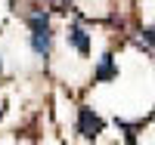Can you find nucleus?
<instances>
[{
    "label": "nucleus",
    "mask_w": 155,
    "mask_h": 145,
    "mask_svg": "<svg viewBox=\"0 0 155 145\" xmlns=\"http://www.w3.org/2000/svg\"><path fill=\"white\" fill-rule=\"evenodd\" d=\"M115 77H118V65H115V59L112 56H102L99 65H96V71H93V80L106 84V80H115Z\"/></svg>",
    "instance_id": "20e7f679"
},
{
    "label": "nucleus",
    "mask_w": 155,
    "mask_h": 145,
    "mask_svg": "<svg viewBox=\"0 0 155 145\" xmlns=\"http://www.w3.org/2000/svg\"><path fill=\"white\" fill-rule=\"evenodd\" d=\"M143 40L155 46V25H149V28H143Z\"/></svg>",
    "instance_id": "39448f33"
},
{
    "label": "nucleus",
    "mask_w": 155,
    "mask_h": 145,
    "mask_svg": "<svg viewBox=\"0 0 155 145\" xmlns=\"http://www.w3.org/2000/svg\"><path fill=\"white\" fill-rule=\"evenodd\" d=\"M0 71H3V62H0Z\"/></svg>",
    "instance_id": "423d86ee"
},
{
    "label": "nucleus",
    "mask_w": 155,
    "mask_h": 145,
    "mask_svg": "<svg viewBox=\"0 0 155 145\" xmlns=\"http://www.w3.org/2000/svg\"><path fill=\"white\" fill-rule=\"evenodd\" d=\"M78 133H81L84 139H96L102 133V117L93 108H87V105L78 108Z\"/></svg>",
    "instance_id": "f03ea898"
},
{
    "label": "nucleus",
    "mask_w": 155,
    "mask_h": 145,
    "mask_svg": "<svg viewBox=\"0 0 155 145\" xmlns=\"http://www.w3.org/2000/svg\"><path fill=\"white\" fill-rule=\"evenodd\" d=\"M65 40H68V46H71V49L81 52V56H90V49H93V37H90V34H87V28H84V25H78V22H71V25H68Z\"/></svg>",
    "instance_id": "7ed1b4c3"
},
{
    "label": "nucleus",
    "mask_w": 155,
    "mask_h": 145,
    "mask_svg": "<svg viewBox=\"0 0 155 145\" xmlns=\"http://www.w3.org/2000/svg\"><path fill=\"white\" fill-rule=\"evenodd\" d=\"M25 25H28V46L34 56L50 59L53 52V25H50V16L44 9H31L25 16Z\"/></svg>",
    "instance_id": "f257e3e1"
}]
</instances>
